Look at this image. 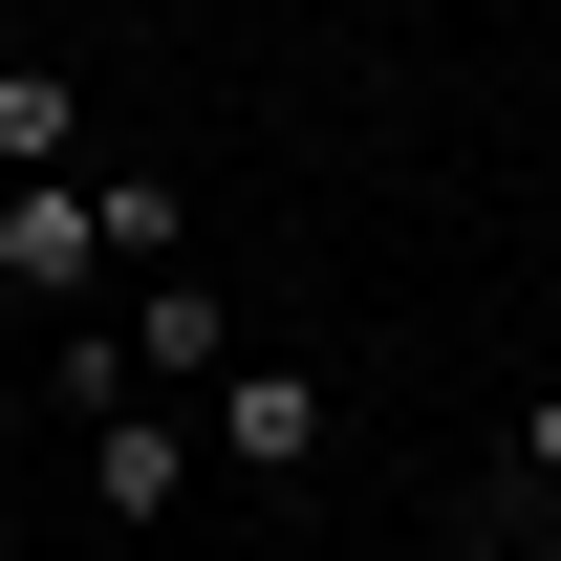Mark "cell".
<instances>
[{"instance_id": "1", "label": "cell", "mask_w": 561, "mask_h": 561, "mask_svg": "<svg viewBox=\"0 0 561 561\" xmlns=\"http://www.w3.org/2000/svg\"><path fill=\"white\" fill-rule=\"evenodd\" d=\"M195 454H238V476H302L324 454V367H280V346H238L195 389Z\"/></svg>"}, {"instance_id": "2", "label": "cell", "mask_w": 561, "mask_h": 561, "mask_svg": "<svg viewBox=\"0 0 561 561\" xmlns=\"http://www.w3.org/2000/svg\"><path fill=\"white\" fill-rule=\"evenodd\" d=\"M0 280H22V302H87V280H108V195H87V173H0Z\"/></svg>"}, {"instance_id": "3", "label": "cell", "mask_w": 561, "mask_h": 561, "mask_svg": "<svg viewBox=\"0 0 561 561\" xmlns=\"http://www.w3.org/2000/svg\"><path fill=\"white\" fill-rule=\"evenodd\" d=\"M87 496H108V540H151V518H173V496H195V411H87Z\"/></svg>"}, {"instance_id": "4", "label": "cell", "mask_w": 561, "mask_h": 561, "mask_svg": "<svg viewBox=\"0 0 561 561\" xmlns=\"http://www.w3.org/2000/svg\"><path fill=\"white\" fill-rule=\"evenodd\" d=\"M216 367H238V302H216V280H130V389L151 411H195Z\"/></svg>"}, {"instance_id": "5", "label": "cell", "mask_w": 561, "mask_h": 561, "mask_svg": "<svg viewBox=\"0 0 561 561\" xmlns=\"http://www.w3.org/2000/svg\"><path fill=\"white\" fill-rule=\"evenodd\" d=\"M0 173H87V87L44 44H0Z\"/></svg>"}, {"instance_id": "6", "label": "cell", "mask_w": 561, "mask_h": 561, "mask_svg": "<svg viewBox=\"0 0 561 561\" xmlns=\"http://www.w3.org/2000/svg\"><path fill=\"white\" fill-rule=\"evenodd\" d=\"M87 195H108V260L173 280V238H195V195H173V173H87Z\"/></svg>"}, {"instance_id": "7", "label": "cell", "mask_w": 561, "mask_h": 561, "mask_svg": "<svg viewBox=\"0 0 561 561\" xmlns=\"http://www.w3.org/2000/svg\"><path fill=\"white\" fill-rule=\"evenodd\" d=\"M496 476H518V496H540V518H561V367H540V389H518V432H496Z\"/></svg>"}, {"instance_id": "8", "label": "cell", "mask_w": 561, "mask_h": 561, "mask_svg": "<svg viewBox=\"0 0 561 561\" xmlns=\"http://www.w3.org/2000/svg\"><path fill=\"white\" fill-rule=\"evenodd\" d=\"M540 561H561V540H540Z\"/></svg>"}]
</instances>
